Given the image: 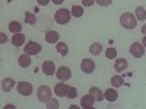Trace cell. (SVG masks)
<instances>
[{
    "mask_svg": "<svg viewBox=\"0 0 146 109\" xmlns=\"http://www.w3.org/2000/svg\"><path fill=\"white\" fill-rule=\"evenodd\" d=\"M136 22H137V18L133 13H130V12H126V13L120 16V25L124 29H135L137 25Z\"/></svg>",
    "mask_w": 146,
    "mask_h": 109,
    "instance_id": "6da1fadb",
    "label": "cell"
},
{
    "mask_svg": "<svg viewBox=\"0 0 146 109\" xmlns=\"http://www.w3.org/2000/svg\"><path fill=\"white\" fill-rule=\"evenodd\" d=\"M70 18H72V12H69L67 9H58L54 13V20L58 25H66V23H69Z\"/></svg>",
    "mask_w": 146,
    "mask_h": 109,
    "instance_id": "7a4b0ae2",
    "label": "cell"
},
{
    "mask_svg": "<svg viewBox=\"0 0 146 109\" xmlns=\"http://www.w3.org/2000/svg\"><path fill=\"white\" fill-rule=\"evenodd\" d=\"M41 50H42L41 44L35 42V41H29V42H27L25 47H23V51H25V54H28V55H36V54L41 53Z\"/></svg>",
    "mask_w": 146,
    "mask_h": 109,
    "instance_id": "3957f363",
    "label": "cell"
},
{
    "mask_svg": "<svg viewBox=\"0 0 146 109\" xmlns=\"http://www.w3.org/2000/svg\"><path fill=\"white\" fill-rule=\"evenodd\" d=\"M130 54L135 57V58H142L145 54V47L140 42H133L130 45Z\"/></svg>",
    "mask_w": 146,
    "mask_h": 109,
    "instance_id": "277c9868",
    "label": "cell"
},
{
    "mask_svg": "<svg viewBox=\"0 0 146 109\" xmlns=\"http://www.w3.org/2000/svg\"><path fill=\"white\" fill-rule=\"evenodd\" d=\"M50 99H51V89L48 86H40V89H38V100L47 103Z\"/></svg>",
    "mask_w": 146,
    "mask_h": 109,
    "instance_id": "5b68a950",
    "label": "cell"
},
{
    "mask_svg": "<svg viewBox=\"0 0 146 109\" xmlns=\"http://www.w3.org/2000/svg\"><path fill=\"white\" fill-rule=\"evenodd\" d=\"M56 76H57V79L60 81H66V80H69L72 77V70L69 67H66V66H62L60 68H57Z\"/></svg>",
    "mask_w": 146,
    "mask_h": 109,
    "instance_id": "8992f818",
    "label": "cell"
},
{
    "mask_svg": "<svg viewBox=\"0 0 146 109\" xmlns=\"http://www.w3.org/2000/svg\"><path fill=\"white\" fill-rule=\"evenodd\" d=\"M16 87H18V93H21L22 96H31L32 93V84L28 81H19Z\"/></svg>",
    "mask_w": 146,
    "mask_h": 109,
    "instance_id": "52a82bcc",
    "label": "cell"
},
{
    "mask_svg": "<svg viewBox=\"0 0 146 109\" xmlns=\"http://www.w3.org/2000/svg\"><path fill=\"white\" fill-rule=\"evenodd\" d=\"M80 70H82L83 73H86V74H91V73H94V70H95V63H94V60H91V58L82 60V63H80Z\"/></svg>",
    "mask_w": 146,
    "mask_h": 109,
    "instance_id": "ba28073f",
    "label": "cell"
},
{
    "mask_svg": "<svg viewBox=\"0 0 146 109\" xmlns=\"http://www.w3.org/2000/svg\"><path fill=\"white\" fill-rule=\"evenodd\" d=\"M69 87L70 86H67L66 83H57L56 86H54V93L58 96V98H63V96H66L67 95V92H69Z\"/></svg>",
    "mask_w": 146,
    "mask_h": 109,
    "instance_id": "9c48e42d",
    "label": "cell"
},
{
    "mask_svg": "<svg viewBox=\"0 0 146 109\" xmlns=\"http://www.w3.org/2000/svg\"><path fill=\"white\" fill-rule=\"evenodd\" d=\"M56 64L53 61H44L42 63V73L45 76H53L56 74Z\"/></svg>",
    "mask_w": 146,
    "mask_h": 109,
    "instance_id": "30bf717a",
    "label": "cell"
},
{
    "mask_svg": "<svg viewBox=\"0 0 146 109\" xmlns=\"http://www.w3.org/2000/svg\"><path fill=\"white\" fill-rule=\"evenodd\" d=\"M94 103H95V98L92 96V93L85 95L83 98L80 99V105H82V108H85V109L92 108V106H94Z\"/></svg>",
    "mask_w": 146,
    "mask_h": 109,
    "instance_id": "8fae6325",
    "label": "cell"
},
{
    "mask_svg": "<svg viewBox=\"0 0 146 109\" xmlns=\"http://www.w3.org/2000/svg\"><path fill=\"white\" fill-rule=\"evenodd\" d=\"M18 64H19L22 68L29 67V66H31V58H29V55L25 54V53H23L22 55H19V57H18Z\"/></svg>",
    "mask_w": 146,
    "mask_h": 109,
    "instance_id": "7c38bea8",
    "label": "cell"
},
{
    "mask_svg": "<svg viewBox=\"0 0 146 109\" xmlns=\"http://www.w3.org/2000/svg\"><path fill=\"white\" fill-rule=\"evenodd\" d=\"M104 98H105L108 102H115V100L118 99V92H117L115 89H111V87H110V89L104 93Z\"/></svg>",
    "mask_w": 146,
    "mask_h": 109,
    "instance_id": "4fadbf2b",
    "label": "cell"
},
{
    "mask_svg": "<svg viewBox=\"0 0 146 109\" xmlns=\"http://www.w3.org/2000/svg\"><path fill=\"white\" fill-rule=\"evenodd\" d=\"M126 68H127V60L126 58H117L115 63H114V70L118 71V73H121V71L126 70Z\"/></svg>",
    "mask_w": 146,
    "mask_h": 109,
    "instance_id": "5bb4252c",
    "label": "cell"
},
{
    "mask_svg": "<svg viewBox=\"0 0 146 109\" xmlns=\"http://www.w3.org/2000/svg\"><path fill=\"white\" fill-rule=\"evenodd\" d=\"M12 44H13L15 47H22L23 44H25V35L23 33H15L13 36H12Z\"/></svg>",
    "mask_w": 146,
    "mask_h": 109,
    "instance_id": "9a60e30c",
    "label": "cell"
},
{
    "mask_svg": "<svg viewBox=\"0 0 146 109\" xmlns=\"http://www.w3.org/2000/svg\"><path fill=\"white\" fill-rule=\"evenodd\" d=\"M13 86H15V80H13V79L6 77V79L2 80V89H3L5 92H10L12 89H13Z\"/></svg>",
    "mask_w": 146,
    "mask_h": 109,
    "instance_id": "2e32d148",
    "label": "cell"
},
{
    "mask_svg": "<svg viewBox=\"0 0 146 109\" xmlns=\"http://www.w3.org/2000/svg\"><path fill=\"white\" fill-rule=\"evenodd\" d=\"M58 38H60V35H58V32H56V31H48V32L45 33V41H47L48 44L57 42Z\"/></svg>",
    "mask_w": 146,
    "mask_h": 109,
    "instance_id": "e0dca14e",
    "label": "cell"
},
{
    "mask_svg": "<svg viewBox=\"0 0 146 109\" xmlns=\"http://www.w3.org/2000/svg\"><path fill=\"white\" fill-rule=\"evenodd\" d=\"M89 93H92V96H94V98H95V100L96 102H101L102 99H104V93L101 92V89L100 87H91L89 89Z\"/></svg>",
    "mask_w": 146,
    "mask_h": 109,
    "instance_id": "ac0fdd59",
    "label": "cell"
},
{
    "mask_svg": "<svg viewBox=\"0 0 146 109\" xmlns=\"http://www.w3.org/2000/svg\"><path fill=\"white\" fill-rule=\"evenodd\" d=\"M56 50H57V53L62 55V57H66L67 53H69V47H67V44H64V42H57Z\"/></svg>",
    "mask_w": 146,
    "mask_h": 109,
    "instance_id": "d6986e66",
    "label": "cell"
},
{
    "mask_svg": "<svg viewBox=\"0 0 146 109\" xmlns=\"http://www.w3.org/2000/svg\"><path fill=\"white\" fill-rule=\"evenodd\" d=\"M101 51H102V45H101L100 42H94V44L89 47V53H91L92 55H100Z\"/></svg>",
    "mask_w": 146,
    "mask_h": 109,
    "instance_id": "ffe728a7",
    "label": "cell"
},
{
    "mask_svg": "<svg viewBox=\"0 0 146 109\" xmlns=\"http://www.w3.org/2000/svg\"><path fill=\"white\" fill-rule=\"evenodd\" d=\"M9 31L13 33H19L22 31V25L16 20H12V22H9Z\"/></svg>",
    "mask_w": 146,
    "mask_h": 109,
    "instance_id": "44dd1931",
    "label": "cell"
},
{
    "mask_svg": "<svg viewBox=\"0 0 146 109\" xmlns=\"http://www.w3.org/2000/svg\"><path fill=\"white\" fill-rule=\"evenodd\" d=\"M135 16L137 18V20H146V10L142 7V6H139V7H136V10H135Z\"/></svg>",
    "mask_w": 146,
    "mask_h": 109,
    "instance_id": "7402d4cb",
    "label": "cell"
},
{
    "mask_svg": "<svg viewBox=\"0 0 146 109\" xmlns=\"http://www.w3.org/2000/svg\"><path fill=\"white\" fill-rule=\"evenodd\" d=\"M25 22L29 23V25H35L36 23V16L31 12H25Z\"/></svg>",
    "mask_w": 146,
    "mask_h": 109,
    "instance_id": "603a6c76",
    "label": "cell"
},
{
    "mask_svg": "<svg viewBox=\"0 0 146 109\" xmlns=\"http://www.w3.org/2000/svg\"><path fill=\"white\" fill-rule=\"evenodd\" d=\"M83 15V7L82 6H73L72 7V16H75V18H80Z\"/></svg>",
    "mask_w": 146,
    "mask_h": 109,
    "instance_id": "cb8c5ba5",
    "label": "cell"
},
{
    "mask_svg": "<svg viewBox=\"0 0 146 109\" xmlns=\"http://www.w3.org/2000/svg\"><path fill=\"white\" fill-rule=\"evenodd\" d=\"M105 57H107L108 60L115 58V57H117V50H115V48H113V47L107 48V51H105Z\"/></svg>",
    "mask_w": 146,
    "mask_h": 109,
    "instance_id": "d4e9b609",
    "label": "cell"
},
{
    "mask_svg": "<svg viewBox=\"0 0 146 109\" xmlns=\"http://www.w3.org/2000/svg\"><path fill=\"white\" fill-rule=\"evenodd\" d=\"M111 84H113L114 87L123 86V77H120V76H113V77H111Z\"/></svg>",
    "mask_w": 146,
    "mask_h": 109,
    "instance_id": "484cf974",
    "label": "cell"
},
{
    "mask_svg": "<svg viewBox=\"0 0 146 109\" xmlns=\"http://www.w3.org/2000/svg\"><path fill=\"white\" fill-rule=\"evenodd\" d=\"M78 96V90H76V87H69V92H67V95H66V98H69V99H75Z\"/></svg>",
    "mask_w": 146,
    "mask_h": 109,
    "instance_id": "4316f807",
    "label": "cell"
},
{
    "mask_svg": "<svg viewBox=\"0 0 146 109\" xmlns=\"http://www.w3.org/2000/svg\"><path fill=\"white\" fill-rule=\"evenodd\" d=\"M47 108H48V109H51V108L57 109V108H58V102H57L56 99H50V100L47 102Z\"/></svg>",
    "mask_w": 146,
    "mask_h": 109,
    "instance_id": "83f0119b",
    "label": "cell"
},
{
    "mask_svg": "<svg viewBox=\"0 0 146 109\" xmlns=\"http://www.w3.org/2000/svg\"><path fill=\"white\" fill-rule=\"evenodd\" d=\"M96 3H98L100 6H104V7H107V6H110L113 3V0H96Z\"/></svg>",
    "mask_w": 146,
    "mask_h": 109,
    "instance_id": "f1b7e54d",
    "label": "cell"
},
{
    "mask_svg": "<svg viewBox=\"0 0 146 109\" xmlns=\"http://www.w3.org/2000/svg\"><path fill=\"white\" fill-rule=\"evenodd\" d=\"M95 2H96V0H82V5H83V6H88V7H89V6H92V5H94Z\"/></svg>",
    "mask_w": 146,
    "mask_h": 109,
    "instance_id": "f546056e",
    "label": "cell"
},
{
    "mask_svg": "<svg viewBox=\"0 0 146 109\" xmlns=\"http://www.w3.org/2000/svg\"><path fill=\"white\" fill-rule=\"evenodd\" d=\"M36 3H38L40 6H47L48 3H50V0H36Z\"/></svg>",
    "mask_w": 146,
    "mask_h": 109,
    "instance_id": "4dcf8cb0",
    "label": "cell"
},
{
    "mask_svg": "<svg viewBox=\"0 0 146 109\" xmlns=\"http://www.w3.org/2000/svg\"><path fill=\"white\" fill-rule=\"evenodd\" d=\"M6 41H7V38L5 36V33H0V42H2V44H5Z\"/></svg>",
    "mask_w": 146,
    "mask_h": 109,
    "instance_id": "1f68e13d",
    "label": "cell"
},
{
    "mask_svg": "<svg viewBox=\"0 0 146 109\" xmlns=\"http://www.w3.org/2000/svg\"><path fill=\"white\" fill-rule=\"evenodd\" d=\"M63 2H64V0H53V3H54V5H62Z\"/></svg>",
    "mask_w": 146,
    "mask_h": 109,
    "instance_id": "d6a6232c",
    "label": "cell"
},
{
    "mask_svg": "<svg viewBox=\"0 0 146 109\" xmlns=\"http://www.w3.org/2000/svg\"><path fill=\"white\" fill-rule=\"evenodd\" d=\"M142 33H143V35H146V23L142 26Z\"/></svg>",
    "mask_w": 146,
    "mask_h": 109,
    "instance_id": "836d02e7",
    "label": "cell"
},
{
    "mask_svg": "<svg viewBox=\"0 0 146 109\" xmlns=\"http://www.w3.org/2000/svg\"><path fill=\"white\" fill-rule=\"evenodd\" d=\"M142 44H143V47H146V35L143 36V39H142Z\"/></svg>",
    "mask_w": 146,
    "mask_h": 109,
    "instance_id": "e575fe53",
    "label": "cell"
}]
</instances>
